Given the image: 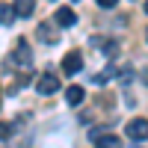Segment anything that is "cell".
Masks as SVG:
<instances>
[{"mask_svg": "<svg viewBox=\"0 0 148 148\" xmlns=\"http://www.w3.org/2000/svg\"><path fill=\"white\" fill-rule=\"evenodd\" d=\"M30 45L24 42V39H18V45L12 47V56H9V62L12 65H21V68H30Z\"/></svg>", "mask_w": 148, "mask_h": 148, "instance_id": "obj_1", "label": "cell"}, {"mask_svg": "<svg viewBox=\"0 0 148 148\" xmlns=\"http://www.w3.org/2000/svg\"><path fill=\"white\" fill-rule=\"evenodd\" d=\"M125 133H127L133 142L148 139V119H130V121H127V127H125Z\"/></svg>", "mask_w": 148, "mask_h": 148, "instance_id": "obj_2", "label": "cell"}, {"mask_svg": "<svg viewBox=\"0 0 148 148\" xmlns=\"http://www.w3.org/2000/svg\"><path fill=\"white\" fill-rule=\"evenodd\" d=\"M36 92H39V95H53V92H59V80H56V74H42L39 83H36Z\"/></svg>", "mask_w": 148, "mask_h": 148, "instance_id": "obj_3", "label": "cell"}, {"mask_svg": "<svg viewBox=\"0 0 148 148\" xmlns=\"http://www.w3.org/2000/svg\"><path fill=\"white\" fill-rule=\"evenodd\" d=\"M80 68H83V56H80L77 51L65 53V59H62V71H65V74H77Z\"/></svg>", "mask_w": 148, "mask_h": 148, "instance_id": "obj_4", "label": "cell"}, {"mask_svg": "<svg viewBox=\"0 0 148 148\" xmlns=\"http://www.w3.org/2000/svg\"><path fill=\"white\" fill-rule=\"evenodd\" d=\"M92 142L98 148H121V139L116 133H98V136H92Z\"/></svg>", "mask_w": 148, "mask_h": 148, "instance_id": "obj_5", "label": "cell"}, {"mask_svg": "<svg viewBox=\"0 0 148 148\" xmlns=\"http://www.w3.org/2000/svg\"><path fill=\"white\" fill-rule=\"evenodd\" d=\"M92 47H101V51L107 53V56H113L116 51H119V42H113V39H101V36H95V39L89 42Z\"/></svg>", "mask_w": 148, "mask_h": 148, "instance_id": "obj_6", "label": "cell"}, {"mask_svg": "<svg viewBox=\"0 0 148 148\" xmlns=\"http://www.w3.org/2000/svg\"><path fill=\"white\" fill-rule=\"evenodd\" d=\"M12 9H15V15L30 18V15H33V9H36V0H15V3H12Z\"/></svg>", "mask_w": 148, "mask_h": 148, "instance_id": "obj_7", "label": "cell"}, {"mask_svg": "<svg viewBox=\"0 0 148 148\" xmlns=\"http://www.w3.org/2000/svg\"><path fill=\"white\" fill-rule=\"evenodd\" d=\"M36 33H39V39L47 42V45H56V39H59V36L53 33V24H39V30H36Z\"/></svg>", "mask_w": 148, "mask_h": 148, "instance_id": "obj_8", "label": "cell"}, {"mask_svg": "<svg viewBox=\"0 0 148 148\" xmlns=\"http://www.w3.org/2000/svg\"><path fill=\"white\" fill-rule=\"evenodd\" d=\"M83 86H68V89H65V101L71 104V107H77V104H83Z\"/></svg>", "mask_w": 148, "mask_h": 148, "instance_id": "obj_9", "label": "cell"}, {"mask_svg": "<svg viewBox=\"0 0 148 148\" xmlns=\"http://www.w3.org/2000/svg\"><path fill=\"white\" fill-rule=\"evenodd\" d=\"M74 21H77V15H74L71 9H56V24L59 27H71Z\"/></svg>", "mask_w": 148, "mask_h": 148, "instance_id": "obj_10", "label": "cell"}, {"mask_svg": "<svg viewBox=\"0 0 148 148\" xmlns=\"http://www.w3.org/2000/svg\"><path fill=\"white\" fill-rule=\"evenodd\" d=\"M12 21H15V9L6 6V3H0V24H3V27H9Z\"/></svg>", "mask_w": 148, "mask_h": 148, "instance_id": "obj_11", "label": "cell"}, {"mask_svg": "<svg viewBox=\"0 0 148 148\" xmlns=\"http://www.w3.org/2000/svg\"><path fill=\"white\" fill-rule=\"evenodd\" d=\"M110 77H116V68H113V65H110V68H104L101 74H95V80H92V83H95V86H104Z\"/></svg>", "mask_w": 148, "mask_h": 148, "instance_id": "obj_12", "label": "cell"}, {"mask_svg": "<svg viewBox=\"0 0 148 148\" xmlns=\"http://www.w3.org/2000/svg\"><path fill=\"white\" fill-rule=\"evenodd\" d=\"M9 136H15V125L12 121H0V139H9Z\"/></svg>", "mask_w": 148, "mask_h": 148, "instance_id": "obj_13", "label": "cell"}, {"mask_svg": "<svg viewBox=\"0 0 148 148\" xmlns=\"http://www.w3.org/2000/svg\"><path fill=\"white\" fill-rule=\"evenodd\" d=\"M116 77H119V80H121V86H127V83H130V80H133V68H130V65H127V68H121V71H119V74H116Z\"/></svg>", "mask_w": 148, "mask_h": 148, "instance_id": "obj_14", "label": "cell"}, {"mask_svg": "<svg viewBox=\"0 0 148 148\" xmlns=\"http://www.w3.org/2000/svg\"><path fill=\"white\" fill-rule=\"evenodd\" d=\"M95 3H98V6H104V9H116L119 0H95Z\"/></svg>", "mask_w": 148, "mask_h": 148, "instance_id": "obj_15", "label": "cell"}, {"mask_svg": "<svg viewBox=\"0 0 148 148\" xmlns=\"http://www.w3.org/2000/svg\"><path fill=\"white\" fill-rule=\"evenodd\" d=\"M142 83H145V86H148V71H142Z\"/></svg>", "mask_w": 148, "mask_h": 148, "instance_id": "obj_16", "label": "cell"}, {"mask_svg": "<svg viewBox=\"0 0 148 148\" xmlns=\"http://www.w3.org/2000/svg\"><path fill=\"white\" fill-rule=\"evenodd\" d=\"M145 12H148V0H145Z\"/></svg>", "mask_w": 148, "mask_h": 148, "instance_id": "obj_17", "label": "cell"}, {"mask_svg": "<svg viewBox=\"0 0 148 148\" xmlns=\"http://www.w3.org/2000/svg\"><path fill=\"white\" fill-rule=\"evenodd\" d=\"M145 42H148V30H145Z\"/></svg>", "mask_w": 148, "mask_h": 148, "instance_id": "obj_18", "label": "cell"}]
</instances>
